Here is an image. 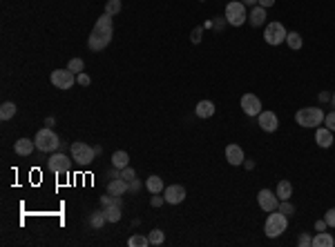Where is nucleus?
<instances>
[{
    "instance_id": "obj_1",
    "label": "nucleus",
    "mask_w": 335,
    "mask_h": 247,
    "mask_svg": "<svg viewBox=\"0 0 335 247\" xmlns=\"http://www.w3.org/2000/svg\"><path fill=\"white\" fill-rule=\"evenodd\" d=\"M112 18H114V16L103 14L101 18L94 23V29H92V34H90V38H88V47L92 49V51H103V49L112 43V34H114Z\"/></svg>"
},
{
    "instance_id": "obj_2",
    "label": "nucleus",
    "mask_w": 335,
    "mask_h": 247,
    "mask_svg": "<svg viewBox=\"0 0 335 247\" xmlns=\"http://www.w3.org/2000/svg\"><path fill=\"white\" fill-rule=\"evenodd\" d=\"M288 227V216L282 212H271L266 218V223H264V232H266L268 238H277L279 234H284Z\"/></svg>"
},
{
    "instance_id": "obj_3",
    "label": "nucleus",
    "mask_w": 335,
    "mask_h": 247,
    "mask_svg": "<svg viewBox=\"0 0 335 247\" xmlns=\"http://www.w3.org/2000/svg\"><path fill=\"white\" fill-rule=\"evenodd\" d=\"M324 116L326 114L322 112L320 107H304V109H300V112L295 114V123L302 127H317L324 123Z\"/></svg>"
},
{
    "instance_id": "obj_4",
    "label": "nucleus",
    "mask_w": 335,
    "mask_h": 247,
    "mask_svg": "<svg viewBox=\"0 0 335 247\" xmlns=\"http://www.w3.org/2000/svg\"><path fill=\"white\" fill-rule=\"evenodd\" d=\"M34 143H36V149L45 151V154H49V151H56V149H59V145H61L59 136L54 134V131L49 129V127L40 129L38 134L34 136Z\"/></svg>"
},
{
    "instance_id": "obj_5",
    "label": "nucleus",
    "mask_w": 335,
    "mask_h": 247,
    "mask_svg": "<svg viewBox=\"0 0 335 247\" xmlns=\"http://www.w3.org/2000/svg\"><path fill=\"white\" fill-rule=\"evenodd\" d=\"M69 154H72V160L78 165H90L94 160V156H96V151H94V147H90L88 143L83 141H76L72 143V149H69Z\"/></svg>"
},
{
    "instance_id": "obj_6",
    "label": "nucleus",
    "mask_w": 335,
    "mask_h": 247,
    "mask_svg": "<svg viewBox=\"0 0 335 247\" xmlns=\"http://www.w3.org/2000/svg\"><path fill=\"white\" fill-rule=\"evenodd\" d=\"M226 23L233 27H242L246 23V5L242 0H233L226 5Z\"/></svg>"
},
{
    "instance_id": "obj_7",
    "label": "nucleus",
    "mask_w": 335,
    "mask_h": 247,
    "mask_svg": "<svg viewBox=\"0 0 335 247\" xmlns=\"http://www.w3.org/2000/svg\"><path fill=\"white\" fill-rule=\"evenodd\" d=\"M286 36H288V31H286V27H284L282 23H277V20H273V23H268L266 25V29H264V40H266L268 45H282L284 40H286Z\"/></svg>"
},
{
    "instance_id": "obj_8",
    "label": "nucleus",
    "mask_w": 335,
    "mask_h": 247,
    "mask_svg": "<svg viewBox=\"0 0 335 247\" xmlns=\"http://www.w3.org/2000/svg\"><path fill=\"white\" fill-rule=\"evenodd\" d=\"M49 80H52V85L56 89H69L76 82V74L72 69H54Z\"/></svg>"
},
{
    "instance_id": "obj_9",
    "label": "nucleus",
    "mask_w": 335,
    "mask_h": 247,
    "mask_svg": "<svg viewBox=\"0 0 335 247\" xmlns=\"http://www.w3.org/2000/svg\"><path fill=\"white\" fill-rule=\"evenodd\" d=\"M257 203L264 212H275V209H279V198H277V194L271 192V189H259Z\"/></svg>"
},
{
    "instance_id": "obj_10",
    "label": "nucleus",
    "mask_w": 335,
    "mask_h": 247,
    "mask_svg": "<svg viewBox=\"0 0 335 247\" xmlns=\"http://www.w3.org/2000/svg\"><path fill=\"white\" fill-rule=\"evenodd\" d=\"M242 109L246 116H259L262 114V100L255 94H244L242 96Z\"/></svg>"
},
{
    "instance_id": "obj_11",
    "label": "nucleus",
    "mask_w": 335,
    "mask_h": 247,
    "mask_svg": "<svg viewBox=\"0 0 335 247\" xmlns=\"http://www.w3.org/2000/svg\"><path fill=\"white\" fill-rule=\"evenodd\" d=\"M47 167L49 172H54V174H67L69 172V160L65 154H52L47 160Z\"/></svg>"
},
{
    "instance_id": "obj_12",
    "label": "nucleus",
    "mask_w": 335,
    "mask_h": 247,
    "mask_svg": "<svg viewBox=\"0 0 335 247\" xmlns=\"http://www.w3.org/2000/svg\"><path fill=\"white\" fill-rule=\"evenodd\" d=\"M163 198H165V203H170V205L183 203L185 200V187H181V185H170V187H165Z\"/></svg>"
},
{
    "instance_id": "obj_13",
    "label": "nucleus",
    "mask_w": 335,
    "mask_h": 247,
    "mask_svg": "<svg viewBox=\"0 0 335 247\" xmlns=\"http://www.w3.org/2000/svg\"><path fill=\"white\" fill-rule=\"evenodd\" d=\"M127 192H130V183L123 180L121 176H119V178H112L110 183H107V194H112V196H123V194H127Z\"/></svg>"
},
{
    "instance_id": "obj_14",
    "label": "nucleus",
    "mask_w": 335,
    "mask_h": 247,
    "mask_svg": "<svg viewBox=\"0 0 335 247\" xmlns=\"http://www.w3.org/2000/svg\"><path fill=\"white\" fill-rule=\"evenodd\" d=\"M226 160H228L230 165H235V167H237V165H242L244 160H246V156H244V149L239 145H228L226 147Z\"/></svg>"
},
{
    "instance_id": "obj_15",
    "label": "nucleus",
    "mask_w": 335,
    "mask_h": 247,
    "mask_svg": "<svg viewBox=\"0 0 335 247\" xmlns=\"http://www.w3.org/2000/svg\"><path fill=\"white\" fill-rule=\"evenodd\" d=\"M257 118H259V127L264 131H275L277 125H279V121H277V116L273 112H262Z\"/></svg>"
},
{
    "instance_id": "obj_16",
    "label": "nucleus",
    "mask_w": 335,
    "mask_h": 247,
    "mask_svg": "<svg viewBox=\"0 0 335 247\" xmlns=\"http://www.w3.org/2000/svg\"><path fill=\"white\" fill-rule=\"evenodd\" d=\"M34 149H36V143L31 141V138H18V141L14 143V151L18 156H30Z\"/></svg>"
},
{
    "instance_id": "obj_17",
    "label": "nucleus",
    "mask_w": 335,
    "mask_h": 247,
    "mask_svg": "<svg viewBox=\"0 0 335 247\" xmlns=\"http://www.w3.org/2000/svg\"><path fill=\"white\" fill-rule=\"evenodd\" d=\"M315 143L320 147H331L333 145V131L329 129V127H317V131H315Z\"/></svg>"
},
{
    "instance_id": "obj_18",
    "label": "nucleus",
    "mask_w": 335,
    "mask_h": 247,
    "mask_svg": "<svg viewBox=\"0 0 335 247\" xmlns=\"http://www.w3.org/2000/svg\"><path fill=\"white\" fill-rule=\"evenodd\" d=\"M194 114L199 118H210L214 114V102L213 100H199L194 107Z\"/></svg>"
},
{
    "instance_id": "obj_19",
    "label": "nucleus",
    "mask_w": 335,
    "mask_h": 247,
    "mask_svg": "<svg viewBox=\"0 0 335 247\" xmlns=\"http://www.w3.org/2000/svg\"><path fill=\"white\" fill-rule=\"evenodd\" d=\"M248 20H250V25H253V27H262V25L266 23V9L257 5L253 11H250V14H248Z\"/></svg>"
},
{
    "instance_id": "obj_20",
    "label": "nucleus",
    "mask_w": 335,
    "mask_h": 247,
    "mask_svg": "<svg viewBox=\"0 0 335 247\" xmlns=\"http://www.w3.org/2000/svg\"><path fill=\"white\" fill-rule=\"evenodd\" d=\"M146 187H148V192H150V194H161V192L165 189V185H163V178H161V176L152 174L150 178L146 180Z\"/></svg>"
},
{
    "instance_id": "obj_21",
    "label": "nucleus",
    "mask_w": 335,
    "mask_h": 247,
    "mask_svg": "<svg viewBox=\"0 0 335 247\" xmlns=\"http://www.w3.org/2000/svg\"><path fill=\"white\" fill-rule=\"evenodd\" d=\"M333 245H335V238L329 232H317L315 238H313V247H333Z\"/></svg>"
},
{
    "instance_id": "obj_22",
    "label": "nucleus",
    "mask_w": 335,
    "mask_h": 247,
    "mask_svg": "<svg viewBox=\"0 0 335 247\" xmlns=\"http://www.w3.org/2000/svg\"><path fill=\"white\" fill-rule=\"evenodd\" d=\"M88 223H90V227L101 229L103 225L107 223V214H105V209H103V212H92V214H90V218H88Z\"/></svg>"
},
{
    "instance_id": "obj_23",
    "label": "nucleus",
    "mask_w": 335,
    "mask_h": 247,
    "mask_svg": "<svg viewBox=\"0 0 335 247\" xmlns=\"http://www.w3.org/2000/svg\"><path fill=\"white\" fill-rule=\"evenodd\" d=\"M127 165H130V154H127V151H114V154H112V167L123 170Z\"/></svg>"
},
{
    "instance_id": "obj_24",
    "label": "nucleus",
    "mask_w": 335,
    "mask_h": 247,
    "mask_svg": "<svg viewBox=\"0 0 335 247\" xmlns=\"http://www.w3.org/2000/svg\"><path fill=\"white\" fill-rule=\"evenodd\" d=\"M275 194L279 200H288L293 196V185L288 183V180H279V185H277L275 189Z\"/></svg>"
},
{
    "instance_id": "obj_25",
    "label": "nucleus",
    "mask_w": 335,
    "mask_h": 247,
    "mask_svg": "<svg viewBox=\"0 0 335 247\" xmlns=\"http://www.w3.org/2000/svg\"><path fill=\"white\" fill-rule=\"evenodd\" d=\"M16 116V105L14 102H2L0 105V121H9V118H14Z\"/></svg>"
},
{
    "instance_id": "obj_26",
    "label": "nucleus",
    "mask_w": 335,
    "mask_h": 247,
    "mask_svg": "<svg viewBox=\"0 0 335 247\" xmlns=\"http://www.w3.org/2000/svg\"><path fill=\"white\" fill-rule=\"evenodd\" d=\"M121 209H123V205H112V207H105L107 223H119V221H121Z\"/></svg>"
},
{
    "instance_id": "obj_27",
    "label": "nucleus",
    "mask_w": 335,
    "mask_h": 247,
    "mask_svg": "<svg viewBox=\"0 0 335 247\" xmlns=\"http://www.w3.org/2000/svg\"><path fill=\"white\" fill-rule=\"evenodd\" d=\"M286 45L293 49V51H297V49H302L304 40H302V36L297 34V31H288V36H286Z\"/></svg>"
},
{
    "instance_id": "obj_28",
    "label": "nucleus",
    "mask_w": 335,
    "mask_h": 247,
    "mask_svg": "<svg viewBox=\"0 0 335 247\" xmlns=\"http://www.w3.org/2000/svg\"><path fill=\"white\" fill-rule=\"evenodd\" d=\"M121 7H123L121 0H107L105 2V14L107 16H117V14H121Z\"/></svg>"
},
{
    "instance_id": "obj_29",
    "label": "nucleus",
    "mask_w": 335,
    "mask_h": 247,
    "mask_svg": "<svg viewBox=\"0 0 335 247\" xmlns=\"http://www.w3.org/2000/svg\"><path fill=\"white\" fill-rule=\"evenodd\" d=\"M127 245H130V247H148V245H150V238L141 236V234H134V236H130Z\"/></svg>"
},
{
    "instance_id": "obj_30",
    "label": "nucleus",
    "mask_w": 335,
    "mask_h": 247,
    "mask_svg": "<svg viewBox=\"0 0 335 247\" xmlns=\"http://www.w3.org/2000/svg\"><path fill=\"white\" fill-rule=\"evenodd\" d=\"M101 205H103V209H105V207H112V205H123V198H121V196H112V194H107V196H101Z\"/></svg>"
},
{
    "instance_id": "obj_31",
    "label": "nucleus",
    "mask_w": 335,
    "mask_h": 247,
    "mask_svg": "<svg viewBox=\"0 0 335 247\" xmlns=\"http://www.w3.org/2000/svg\"><path fill=\"white\" fill-rule=\"evenodd\" d=\"M150 245H163V241H165V234L161 232V229H152L150 232Z\"/></svg>"
},
{
    "instance_id": "obj_32",
    "label": "nucleus",
    "mask_w": 335,
    "mask_h": 247,
    "mask_svg": "<svg viewBox=\"0 0 335 247\" xmlns=\"http://www.w3.org/2000/svg\"><path fill=\"white\" fill-rule=\"evenodd\" d=\"M67 69H72L74 74H81V72H85V63H83L81 58H72L67 65Z\"/></svg>"
},
{
    "instance_id": "obj_33",
    "label": "nucleus",
    "mask_w": 335,
    "mask_h": 247,
    "mask_svg": "<svg viewBox=\"0 0 335 247\" xmlns=\"http://www.w3.org/2000/svg\"><path fill=\"white\" fill-rule=\"evenodd\" d=\"M121 178H123V180H127V183H130V180H134V178H136V172L132 170L130 165H127V167H123V170H121Z\"/></svg>"
},
{
    "instance_id": "obj_34",
    "label": "nucleus",
    "mask_w": 335,
    "mask_h": 247,
    "mask_svg": "<svg viewBox=\"0 0 335 247\" xmlns=\"http://www.w3.org/2000/svg\"><path fill=\"white\" fill-rule=\"evenodd\" d=\"M279 212L286 214V216H293V214H295V207H293L288 200H282V205H279Z\"/></svg>"
},
{
    "instance_id": "obj_35",
    "label": "nucleus",
    "mask_w": 335,
    "mask_h": 247,
    "mask_svg": "<svg viewBox=\"0 0 335 247\" xmlns=\"http://www.w3.org/2000/svg\"><path fill=\"white\" fill-rule=\"evenodd\" d=\"M297 245H300V247H311V245H313V238L308 236V234H300V238H297Z\"/></svg>"
},
{
    "instance_id": "obj_36",
    "label": "nucleus",
    "mask_w": 335,
    "mask_h": 247,
    "mask_svg": "<svg viewBox=\"0 0 335 247\" xmlns=\"http://www.w3.org/2000/svg\"><path fill=\"white\" fill-rule=\"evenodd\" d=\"M324 221H326V225H329V227H335V207H331L329 212L324 214Z\"/></svg>"
},
{
    "instance_id": "obj_37",
    "label": "nucleus",
    "mask_w": 335,
    "mask_h": 247,
    "mask_svg": "<svg viewBox=\"0 0 335 247\" xmlns=\"http://www.w3.org/2000/svg\"><path fill=\"white\" fill-rule=\"evenodd\" d=\"M76 82L81 85V87H88V85H90L92 80H90V76H88L85 72H81V74H76Z\"/></svg>"
},
{
    "instance_id": "obj_38",
    "label": "nucleus",
    "mask_w": 335,
    "mask_h": 247,
    "mask_svg": "<svg viewBox=\"0 0 335 247\" xmlns=\"http://www.w3.org/2000/svg\"><path fill=\"white\" fill-rule=\"evenodd\" d=\"M324 125L329 127L331 131H335V112H331V114H326L324 116Z\"/></svg>"
},
{
    "instance_id": "obj_39",
    "label": "nucleus",
    "mask_w": 335,
    "mask_h": 247,
    "mask_svg": "<svg viewBox=\"0 0 335 247\" xmlns=\"http://www.w3.org/2000/svg\"><path fill=\"white\" fill-rule=\"evenodd\" d=\"M165 203V198L161 194H152V198H150V205L152 207H161V205Z\"/></svg>"
},
{
    "instance_id": "obj_40",
    "label": "nucleus",
    "mask_w": 335,
    "mask_h": 247,
    "mask_svg": "<svg viewBox=\"0 0 335 247\" xmlns=\"http://www.w3.org/2000/svg\"><path fill=\"white\" fill-rule=\"evenodd\" d=\"M130 192L132 194H139V192H141V183H139V178L130 180Z\"/></svg>"
},
{
    "instance_id": "obj_41",
    "label": "nucleus",
    "mask_w": 335,
    "mask_h": 247,
    "mask_svg": "<svg viewBox=\"0 0 335 247\" xmlns=\"http://www.w3.org/2000/svg\"><path fill=\"white\" fill-rule=\"evenodd\" d=\"M257 5H259V7H264V9H268V7L275 5V0H257Z\"/></svg>"
},
{
    "instance_id": "obj_42",
    "label": "nucleus",
    "mask_w": 335,
    "mask_h": 247,
    "mask_svg": "<svg viewBox=\"0 0 335 247\" xmlns=\"http://www.w3.org/2000/svg\"><path fill=\"white\" fill-rule=\"evenodd\" d=\"M199 40H201V27H197L192 31V43H199Z\"/></svg>"
},
{
    "instance_id": "obj_43",
    "label": "nucleus",
    "mask_w": 335,
    "mask_h": 247,
    "mask_svg": "<svg viewBox=\"0 0 335 247\" xmlns=\"http://www.w3.org/2000/svg\"><path fill=\"white\" fill-rule=\"evenodd\" d=\"M326 227H329V225H326V221H317V223H315V232H324Z\"/></svg>"
},
{
    "instance_id": "obj_44",
    "label": "nucleus",
    "mask_w": 335,
    "mask_h": 247,
    "mask_svg": "<svg viewBox=\"0 0 335 247\" xmlns=\"http://www.w3.org/2000/svg\"><path fill=\"white\" fill-rule=\"evenodd\" d=\"M242 2H244V5H246V7H250V5H257V0H242Z\"/></svg>"
},
{
    "instance_id": "obj_45",
    "label": "nucleus",
    "mask_w": 335,
    "mask_h": 247,
    "mask_svg": "<svg viewBox=\"0 0 335 247\" xmlns=\"http://www.w3.org/2000/svg\"><path fill=\"white\" fill-rule=\"evenodd\" d=\"M331 100H333V107H335V94H333V96H331Z\"/></svg>"
}]
</instances>
